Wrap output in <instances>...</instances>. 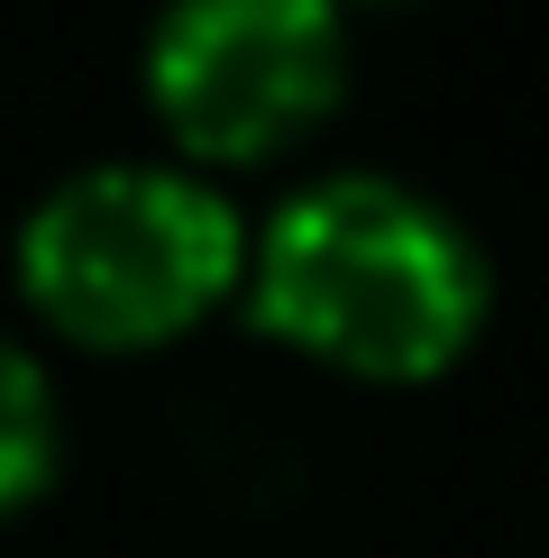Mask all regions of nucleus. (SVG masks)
<instances>
[{"instance_id": "4", "label": "nucleus", "mask_w": 549, "mask_h": 558, "mask_svg": "<svg viewBox=\"0 0 549 558\" xmlns=\"http://www.w3.org/2000/svg\"><path fill=\"white\" fill-rule=\"evenodd\" d=\"M46 476H56V385L0 330V513H19Z\"/></svg>"}, {"instance_id": "2", "label": "nucleus", "mask_w": 549, "mask_h": 558, "mask_svg": "<svg viewBox=\"0 0 549 558\" xmlns=\"http://www.w3.org/2000/svg\"><path fill=\"white\" fill-rule=\"evenodd\" d=\"M247 275V229L220 183L156 156L64 174L19 220V293L83 348H156Z\"/></svg>"}, {"instance_id": "3", "label": "nucleus", "mask_w": 549, "mask_h": 558, "mask_svg": "<svg viewBox=\"0 0 549 558\" xmlns=\"http://www.w3.org/2000/svg\"><path fill=\"white\" fill-rule=\"evenodd\" d=\"M349 92L339 0H166L147 28V110L193 166H257Z\"/></svg>"}, {"instance_id": "1", "label": "nucleus", "mask_w": 549, "mask_h": 558, "mask_svg": "<svg viewBox=\"0 0 549 558\" xmlns=\"http://www.w3.org/2000/svg\"><path fill=\"white\" fill-rule=\"evenodd\" d=\"M486 247L422 183L339 166L274 202L247 247V312L366 385H422L486 330Z\"/></svg>"}]
</instances>
